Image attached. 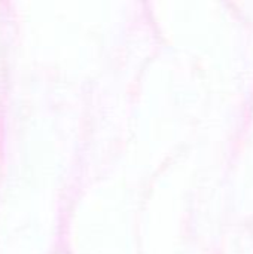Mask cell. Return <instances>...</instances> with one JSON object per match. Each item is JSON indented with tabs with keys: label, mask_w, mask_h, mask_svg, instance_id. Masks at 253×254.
<instances>
[]
</instances>
